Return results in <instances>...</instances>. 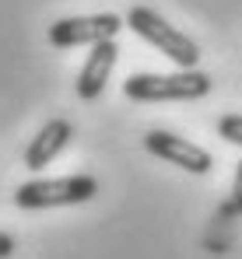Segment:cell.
<instances>
[{
    "instance_id": "cell-1",
    "label": "cell",
    "mask_w": 242,
    "mask_h": 259,
    "mask_svg": "<svg viewBox=\"0 0 242 259\" xmlns=\"http://www.w3.org/2000/svg\"><path fill=\"white\" fill-rule=\"evenodd\" d=\"M123 25L133 28L144 42H151L161 56H168L179 70H197V60H200L197 42L186 32H179L176 25H168L158 11H151V7H130Z\"/></svg>"
},
{
    "instance_id": "cell-2",
    "label": "cell",
    "mask_w": 242,
    "mask_h": 259,
    "mask_svg": "<svg viewBox=\"0 0 242 259\" xmlns=\"http://www.w3.org/2000/svg\"><path fill=\"white\" fill-rule=\"evenodd\" d=\"M211 91L203 70H176V74H130L123 95L130 102H197Z\"/></svg>"
},
{
    "instance_id": "cell-3",
    "label": "cell",
    "mask_w": 242,
    "mask_h": 259,
    "mask_svg": "<svg viewBox=\"0 0 242 259\" xmlns=\"http://www.w3.org/2000/svg\"><path fill=\"white\" fill-rule=\"evenodd\" d=\"M98 193V179L91 175H63V179H32L14 189V203L21 210H46V207H74L88 203Z\"/></svg>"
},
{
    "instance_id": "cell-4",
    "label": "cell",
    "mask_w": 242,
    "mask_h": 259,
    "mask_svg": "<svg viewBox=\"0 0 242 259\" xmlns=\"http://www.w3.org/2000/svg\"><path fill=\"white\" fill-rule=\"evenodd\" d=\"M123 28L120 14H84V18H60L49 25V42L56 49H71V46H98L116 39Z\"/></svg>"
},
{
    "instance_id": "cell-5",
    "label": "cell",
    "mask_w": 242,
    "mask_h": 259,
    "mask_svg": "<svg viewBox=\"0 0 242 259\" xmlns=\"http://www.w3.org/2000/svg\"><path fill=\"white\" fill-rule=\"evenodd\" d=\"M144 147H148V154H155V158H161V161H168V165H176V168H183V172H190V175H207L211 165H214L211 151L197 147L186 137L165 133V130H151L144 137Z\"/></svg>"
},
{
    "instance_id": "cell-6",
    "label": "cell",
    "mask_w": 242,
    "mask_h": 259,
    "mask_svg": "<svg viewBox=\"0 0 242 259\" xmlns=\"http://www.w3.org/2000/svg\"><path fill=\"white\" fill-rule=\"evenodd\" d=\"M116 56H120L116 39L91 46V53H88V60H84V67H81V74H78V95L84 102H95V98L106 91L109 74H113V67H116Z\"/></svg>"
},
{
    "instance_id": "cell-7",
    "label": "cell",
    "mask_w": 242,
    "mask_h": 259,
    "mask_svg": "<svg viewBox=\"0 0 242 259\" xmlns=\"http://www.w3.org/2000/svg\"><path fill=\"white\" fill-rule=\"evenodd\" d=\"M71 137H74V126H71L67 119H49V123L32 137V144L25 147V168H32V172L46 168V165L67 147Z\"/></svg>"
},
{
    "instance_id": "cell-8",
    "label": "cell",
    "mask_w": 242,
    "mask_h": 259,
    "mask_svg": "<svg viewBox=\"0 0 242 259\" xmlns=\"http://www.w3.org/2000/svg\"><path fill=\"white\" fill-rule=\"evenodd\" d=\"M218 137L228 140V144H235V147H242V112L221 116V119H218Z\"/></svg>"
},
{
    "instance_id": "cell-9",
    "label": "cell",
    "mask_w": 242,
    "mask_h": 259,
    "mask_svg": "<svg viewBox=\"0 0 242 259\" xmlns=\"http://www.w3.org/2000/svg\"><path fill=\"white\" fill-rule=\"evenodd\" d=\"M225 214H242V161L235 165V179H232V200H228V207H225Z\"/></svg>"
},
{
    "instance_id": "cell-10",
    "label": "cell",
    "mask_w": 242,
    "mask_h": 259,
    "mask_svg": "<svg viewBox=\"0 0 242 259\" xmlns=\"http://www.w3.org/2000/svg\"><path fill=\"white\" fill-rule=\"evenodd\" d=\"M14 256V238L7 231H0V259H11Z\"/></svg>"
}]
</instances>
